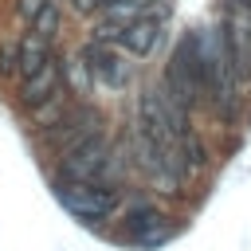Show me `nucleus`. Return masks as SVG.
<instances>
[{
	"label": "nucleus",
	"instance_id": "obj_7",
	"mask_svg": "<svg viewBox=\"0 0 251 251\" xmlns=\"http://www.w3.org/2000/svg\"><path fill=\"white\" fill-rule=\"evenodd\" d=\"M98 110H90V106H82V110H71L59 126H51V137L55 141H67V145H75V141H82V137H90V133H98Z\"/></svg>",
	"mask_w": 251,
	"mask_h": 251
},
{
	"label": "nucleus",
	"instance_id": "obj_8",
	"mask_svg": "<svg viewBox=\"0 0 251 251\" xmlns=\"http://www.w3.org/2000/svg\"><path fill=\"white\" fill-rule=\"evenodd\" d=\"M126 227H129V235H133L141 247H153V243H161V239L169 235V224H165V216H161L157 208H133Z\"/></svg>",
	"mask_w": 251,
	"mask_h": 251
},
{
	"label": "nucleus",
	"instance_id": "obj_1",
	"mask_svg": "<svg viewBox=\"0 0 251 251\" xmlns=\"http://www.w3.org/2000/svg\"><path fill=\"white\" fill-rule=\"evenodd\" d=\"M55 200L75 216V220H106L118 208V188L102 184V180H78V176H55Z\"/></svg>",
	"mask_w": 251,
	"mask_h": 251
},
{
	"label": "nucleus",
	"instance_id": "obj_14",
	"mask_svg": "<svg viewBox=\"0 0 251 251\" xmlns=\"http://www.w3.org/2000/svg\"><path fill=\"white\" fill-rule=\"evenodd\" d=\"M43 4H47V0H20V4H16V16H20L24 24H31V20L39 16V8H43Z\"/></svg>",
	"mask_w": 251,
	"mask_h": 251
},
{
	"label": "nucleus",
	"instance_id": "obj_10",
	"mask_svg": "<svg viewBox=\"0 0 251 251\" xmlns=\"http://www.w3.org/2000/svg\"><path fill=\"white\" fill-rule=\"evenodd\" d=\"M63 106H67V102H63V86H59V90H55L47 102H39V106L31 110L35 126H43V129H47V126H59V122L67 118V114H63Z\"/></svg>",
	"mask_w": 251,
	"mask_h": 251
},
{
	"label": "nucleus",
	"instance_id": "obj_13",
	"mask_svg": "<svg viewBox=\"0 0 251 251\" xmlns=\"http://www.w3.org/2000/svg\"><path fill=\"white\" fill-rule=\"evenodd\" d=\"M12 63L20 67V43H4L0 47V75H12Z\"/></svg>",
	"mask_w": 251,
	"mask_h": 251
},
{
	"label": "nucleus",
	"instance_id": "obj_11",
	"mask_svg": "<svg viewBox=\"0 0 251 251\" xmlns=\"http://www.w3.org/2000/svg\"><path fill=\"white\" fill-rule=\"evenodd\" d=\"M204 161H208V153H204L200 137L188 129V133H184V141H180V165H184V173H200V169H204Z\"/></svg>",
	"mask_w": 251,
	"mask_h": 251
},
{
	"label": "nucleus",
	"instance_id": "obj_9",
	"mask_svg": "<svg viewBox=\"0 0 251 251\" xmlns=\"http://www.w3.org/2000/svg\"><path fill=\"white\" fill-rule=\"evenodd\" d=\"M47 59H51V39H47V35H39V31H31V35L20 43V75L39 71Z\"/></svg>",
	"mask_w": 251,
	"mask_h": 251
},
{
	"label": "nucleus",
	"instance_id": "obj_2",
	"mask_svg": "<svg viewBox=\"0 0 251 251\" xmlns=\"http://www.w3.org/2000/svg\"><path fill=\"white\" fill-rule=\"evenodd\" d=\"M110 157H114V149H110L106 133L98 129V133H90V137H82V141L63 149L59 173L63 176H78V180H106L110 176Z\"/></svg>",
	"mask_w": 251,
	"mask_h": 251
},
{
	"label": "nucleus",
	"instance_id": "obj_4",
	"mask_svg": "<svg viewBox=\"0 0 251 251\" xmlns=\"http://www.w3.org/2000/svg\"><path fill=\"white\" fill-rule=\"evenodd\" d=\"M82 63H86L90 78L102 82V86H122V82H126V63H122V55L110 51L102 39H90V47L82 51Z\"/></svg>",
	"mask_w": 251,
	"mask_h": 251
},
{
	"label": "nucleus",
	"instance_id": "obj_5",
	"mask_svg": "<svg viewBox=\"0 0 251 251\" xmlns=\"http://www.w3.org/2000/svg\"><path fill=\"white\" fill-rule=\"evenodd\" d=\"M63 86V63L51 55L39 71H31V75H24V86H20V102L27 106V110H35L39 102H47L55 90Z\"/></svg>",
	"mask_w": 251,
	"mask_h": 251
},
{
	"label": "nucleus",
	"instance_id": "obj_3",
	"mask_svg": "<svg viewBox=\"0 0 251 251\" xmlns=\"http://www.w3.org/2000/svg\"><path fill=\"white\" fill-rule=\"evenodd\" d=\"M200 90H204V82L192 75V67L173 55V59L165 63V94H169L176 106H184V110L192 114V106L200 102Z\"/></svg>",
	"mask_w": 251,
	"mask_h": 251
},
{
	"label": "nucleus",
	"instance_id": "obj_6",
	"mask_svg": "<svg viewBox=\"0 0 251 251\" xmlns=\"http://www.w3.org/2000/svg\"><path fill=\"white\" fill-rule=\"evenodd\" d=\"M118 43L129 51V55H137V59H145V55H153V47L161 43V20H153V16H141V20H129L126 27H122V35H118Z\"/></svg>",
	"mask_w": 251,
	"mask_h": 251
},
{
	"label": "nucleus",
	"instance_id": "obj_12",
	"mask_svg": "<svg viewBox=\"0 0 251 251\" xmlns=\"http://www.w3.org/2000/svg\"><path fill=\"white\" fill-rule=\"evenodd\" d=\"M27 31H39V35L55 39V31H59V4H55V0H47V4L39 8V16L27 24Z\"/></svg>",
	"mask_w": 251,
	"mask_h": 251
}]
</instances>
